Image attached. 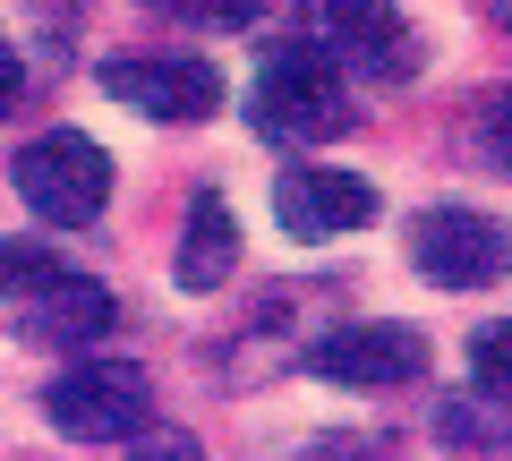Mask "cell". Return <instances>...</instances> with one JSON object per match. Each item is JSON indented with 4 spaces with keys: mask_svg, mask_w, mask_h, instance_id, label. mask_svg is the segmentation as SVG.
Instances as JSON below:
<instances>
[{
    "mask_svg": "<svg viewBox=\"0 0 512 461\" xmlns=\"http://www.w3.org/2000/svg\"><path fill=\"white\" fill-rule=\"evenodd\" d=\"M248 120H256V137H274V146H325V137H342V129H350L342 69H333L308 35H299V43H274V52L256 60Z\"/></svg>",
    "mask_w": 512,
    "mask_h": 461,
    "instance_id": "6da1fadb",
    "label": "cell"
},
{
    "mask_svg": "<svg viewBox=\"0 0 512 461\" xmlns=\"http://www.w3.org/2000/svg\"><path fill=\"white\" fill-rule=\"evenodd\" d=\"M43 419L69 444H137L154 427V385L137 359H69L43 393Z\"/></svg>",
    "mask_w": 512,
    "mask_h": 461,
    "instance_id": "7a4b0ae2",
    "label": "cell"
},
{
    "mask_svg": "<svg viewBox=\"0 0 512 461\" xmlns=\"http://www.w3.org/2000/svg\"><path fill=\"white\" fill-rule=\"evenodd\" d=\"M9 180H18V197L35 205L43 222H60V231H94L111 205V154L94 146L86 129H43L35 146L9 163Z\"/></svg>",
    "mask_w": 512,
    "mask_h": 461,
    "instance_id": "3957f363",
    "label": "cell"
},
{
    "mask_svg": "<svg viewBox=\"0 0 512 461\" xmlns=\"http://www.w3.org/2000/svg\"><path fill=\"white\" fill-rule=\"evenodd\" d=\"M410 265L436 291H487L495 274H512V231L478 205H427L410 222Z\"/></svg>",
    "mask_w": 512,
    "mask_h": 461,
    "instance_id": "277c9868",
    "label": "cell"
},
{
    "mask_svg": "<svg viewBox=\"0 0 512 461\" xmlns=\"http://www.w3.org/2000/svg\"><path fill=\"white\" fill-rule=\"evenodd\" d=\"M316 52L333 60L342 77H376V86H402L419 69V35H410L402 9H359V0H333L316 9Z\"/></svg>",
    "mask_w": 512,
    "mask_h": 461,
    "instance_id": "5b68a950",
    "label": "cell"
},
{
    "mask_svg": "<svg viewBox=\"0 0 512 461\" xmlns=\"http://www.w3.org/2000/svg\"><path fill=\"white\" fill-rule=\"evenodd\" d=\"M103 94L128 111H146V120H214L222 111V77L205 60H171V52H120L103 60Z\"/></svg>",
    "mask_w": 512,
    "mask_h": 461,
    "instance_id": "8992f818",
    "label": "cell"
},
{
    "mask_svg": "<svg viewBox=\"0 0 512 461\" xmlns=\"http://www.w3.org/2000/svg\"><path fill=\"white\" fill-rule=\"evenodd\" d=\"M308 368L325 385H359V393H384V385H410L427 368V333L419 325H342L308 351Z\"/></svg>",
    "mask_w": 512,
    "mask_h": 461,
    "instance_id": "52a82bcc",
    "label": "cell"
},
{
    "mask_svg": "<svg viewBox=\"0 0 512 461\" xmlns=\"http://www.w3.org/2000/svg\"><path fill=\"white\" fill-rule=\"evenodd\" d=\"M274 214L291 240H342V231L376 222V188L359 171H333V163H291L274 180Z\"/></svg>",
    "mask_w": 512,
    "mask_h": 461,
    "instance_id": "ba28073f",
    "label": "cell"
},
{
    "mask_svg": "<svg viewBox=\"0 0 512 461\" xmlns=\"http://www.w3.org/2000/svg\"><path fill=\"white\" fill-rule=\"evenodd\" d=\"M171 274H180V291H222V282L239 274V222H231V205H222L214 188H197V205H188Z\"/></svg>",
    "mask_w": 512,
    "mask_h": 461,
    "instance_id": "9c48e42d",
    "label": "cell"
},
{
    "mask_svg": "<svg viewBox=\"0 0 512 461\" xmlns=\"http://www.w3.org/2000/svg\"><path fill=\"white\" fill-rule=\"evenodd\" d=\"M43 308H35V333L52 342V351H94L111 333V291L103 282H86V274H60V282H43Z\"/></svg>",
    "mask_w": 512,
    "mask_h": 461,
    "instance_id": "30bf717a",
    "label": "cell"
},
{
    "mask_svg": "<svg viewBox=\"0 0 512 461\" xmlns=\"http://www.w3.org/2000/svg\"><path fill=\"white\" fill-rule=\"evenodd\" d=\"M436 436L453 444V453H512V402H495V393H444L436 402Z\"/></svg>",
    "mask_w": 512,
    "mask_h": 461,
    "instance_id": "8fae6325",
    "label": "cell"
},
{
    "mask_svg": "<svg viewBox=\"0 0 512 461\" xmlns=\"http://www.w3.org/2000/svg\"><path fill=\"white\" fill-rule=\"evenodd\" d=\"M470 385L495 393V402H512V316H495V325L470 333Z\"/></svg>",
    "mask_w": 512,
    "mask_h": 461,
    "instance_id": "7c38bea8",
    "label": "cell"
},
{
    "mask_svg": "<svg viewBox=\"0 0 512 461\" xmlns=\"http://www.w3.org/2000/svg\"><path fill=\"white\" fill-rule=\"evenodd\" d=\"M43 282H60V257L43 240H0V299L9 291H43Z\"/></svg>",
    "mask_w": 512,
    "mask_h": 461,
    "instance_id": "4fadbf2b",
    "label": "cell"
},
{
    "mask_svg": "<svg viewBox=\"0 0 512 461\" xmlns=\"http://www.w3.org/2000/svg\"><path fill=\"white\" fill-rule=\"evenodd\" d=\"M299 461H402V453H393V436H376V427H325Z\"/></svg>",
    "mask_w": 512,
    "mask_h": 461,
    "instance_id": "5bb4252c",
    "label": "cell"
},
{
    "mask_svg": "<svg viewBox=\"0 0 512 461\" xmlns=\"http://www.w3.org/2000/svg\"><path fill=\"white\" fill-rule=\"evenodd\" d=\"M470 137H478V154H487L495 171H512V86H495L487 103H478V120H470Z\"/></svg>",
    "mask_w": 512,
    "mask_h": 461,
    "instance_id": "9a60e30c",
    "label": "cell"
},
{
    "mask_svg": "<svg viewBox=\"0 0 512 461\" xmlns=\"http://www.w3.org/2000/svg\"><path fill=\"white\" fill-rule=\"evenodd\" d=\"M163 18H188V26H222V35H239V26H256L265 9H256V0H171Z\"/></svg>",
    "mask_w": 512,
    "mask_h": 461,
    "instance_id": "2e32d148",
    "label": "cell"
},
{
    "mask_svg": "<svg viewBox=\"0 0 512 461\" xmlns=\"http://www.w3.org/2000/svg\"><path fill=\"white\" fill-rule=\"evenodd\" d=\"M18 103H26V60L9 52V35H0V120H9Z\"/></svg>",
    "mask_w": 512,
    "mask_h": 461,
    "instance_id": "e0dca14e",
    "label": "cell"
},
{
    "mask_svg": "<svg viewBox=\"0 0 512 461\" xmlns=\"http://www.w3.org/2000/svg\"><path fill=\"white\" fill-rule=\"evenodd\" d=\"M137 461H197V444L188 436H154V444H137Z\"/></svg>",
    "mask_w": 512,
    "mask_h": 461,
    "instance_id": "ac0fdd59",
    "label": "cell"
},
{
    "mask_svg": "<svg viewBox=\"0 0 512 461\" xmlns=\"http://www.w3.org/2000/svg\"><path fill=\"white\" fill-rule=\"evenodd\" d=\"M487 18H495V26H504V35H512V0H504V9H487Z\"/></svg>",
    "mask_w": 512,
    "mask_h": 461,
    "instance_id": "d6986e66",
    "label": "cell"
}]
</instances>
